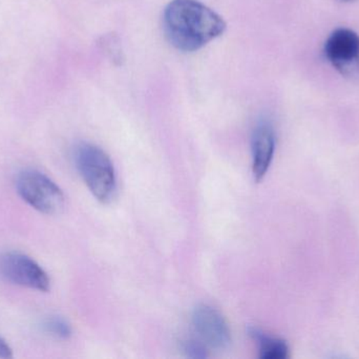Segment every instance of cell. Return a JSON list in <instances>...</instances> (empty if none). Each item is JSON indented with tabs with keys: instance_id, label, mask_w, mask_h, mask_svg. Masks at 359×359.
Instances as JSON below:
<instances>
[{
	"instance_id": "obj_1",
	"label": "cell",
	"mask_w": 359,
	"mask_h": 359,
	"mask_svg": "<svg viewBox=\"0 0 359 359\" xmlns=\"http://www.w3.org/2000/svg\"><path fill=\"white\" fill-rule=\"evenodd\" d=\"M163 27L175 48L182 52H196L223 35L226 22L198 0H172L164 10Z\"/></svg>"
},
{
	"instance_id": "obj_12",
	"label": "cell",
	"mask_w": 359,
	"mask_h": 359,
	"mask_svg": "<svg viewBox=\"0 0 359 359\" xmlns=\"http://www.w3.org/2000/svg\"><path fill=\"white\" fill-rule=\"evenodd\" d=\"M344 1H352V0H344Z\"/></svg>"
},
{
	"instance_id": "obj_11",
	"label": "cell",
	"mask_w": 359,
	"mask_h": 359,
	"mask_svg": "<svg viewBox=\"0 0 359 359\" xmlns=\"http://www.w3.org/2000/svg\"><path fill=\"white\" fill-rule=\"evenodd\" d=\"M12 349L6 341L0 337V358H12Z\"/></svg>"
},
{
	"instance_id": "obj_7",
	"label": "cell",
	"mask_w": 359,
	"mask_h": 359,
	"mask_svg": "<svg viewBox=\"0 0 359 359\" xmlns=\"http://www.w3.org/2000/svg\"><path fill=\"white\" fill-rule=\"evenodd\" d=\"M276 133L267 122L257 124L252 134V174L259 183L267 174L276 152Z\"/></svg>"
},
{
	"instance_id": "obj_6",
	"label": "cell",
	"mask_w": 359,
	"mask_h": 359,
	"mask_svg": "<svg viewBox=\"0 0 359 359\" xmlns=\"http://www.w3.org/2000/svg\"><path fill=\"white\" fill-rule=\"evenodd\" d=\"M192 324L201 341L212 349H225L231 341L229 327L225 318L210 306L201 305L194 309Z\"/></svg>"
},
{
	"instance_id": "obj_2",
	"label": "cell",
	"mask_w": 359,
	"mask_h": 359,
	"mask_svg": "<svg viewBox=\"0 0 359 359\" xmlns=\"http://www.w3.org/2000/svg\"><path fill=\"white\" fill-rule=\"evenodd\" d=\"M75 162L94 197L102 204L113 202L117 195L118 183L109 156L97 145L81 143L76 149Z\"/></svg>"
},
{
	"instance_id": "obj_9",
	"label": "cell",
	"mask_w": 359,
	"mask_h": 359,
	"mask_svg": "<svg viewBox=\"0 0 359 359\" xmlns=\"http://www.w3.org/2000/svg\"><path fill=\"white\" fill-rule=\"evenodd\" d=\"M42 328L44 332L59 339H67L72 335V328L69 322L58 316L46 318L42 324Z\"/></svg>"
},
{
	"instance_id": "obj_3",
	"label": "cell",
	"mask_w": 359,
	"mask_h": 359,
	"mask_svg": "<svg viewBox=\"0 0 359 359\" xmlns=\"http://www.w3.org/2000/svg\"><path fill=\"white\" fill-rule=\"evenodd\" d=\"M16 188L25 202L43 214H57L65 208V194L43 173L36 170L23 171L17 177Z\"/></svg>"
},
{
	"instance_id": "obj_10",
	"label": "cell",
	"mask_w": 359,
	"mask_h": 359,
	"mask_svg": "<svg viewBox=\"0 0 359 359\" xmlns=\"http://www.w3.org/2000/svg\"><path fill=\"white\" fill-rule=\"evenodd\" d=\"M207 346L204 343L194 341H186L183 344V351L188 358H205L208 356L206 351Z\"/></svg>"
},
{
	"instance_id": "obj_4",
	"label": "cell",
	"mask_w": 359,
	"mask_h": 359,
	"mask_svg": "<svg viewBox=\"0 0 359 359\" xmlns=\"http://www.w3.org/2000/svg\"><path fill=\"white\" fill-rule=\"evenodd\" d=\"M325 55L343 77L359 82V35L356 32L347 27L333 31L325 44Z\"/></svg>"
},
{
	"instance_id": "obj_5",
	"label": "cell",
	"mask_w": 359,
	"mask_h": 359,
	"mask_svg": "<svg viewBox=\"0 0 359 359\" xmlns=\"http://www.w3.org/2000/svg\"><path fill=\"white\" fill-rule=\"evenodd\" d=\"M0 276L17 286L48 292L50 282L48 274L31 257L17 252L0 255Z\"/></svg>"
},
{
	"instance_id": "obj_8",
	"label": "cell",
	"mask_w": 359,
	"mask_h": 359,
	"mask_svg": "<svg viewBox=\"0 0 359 359\" xmlns=\"http://www.w3.org/2000/svg\"><path fill=\"white\" fill-rule=\"evenodd\" d=\"M249 335L259 346V358L263 359H286L289 358V347L286 341L278 337L265 334L257 328L249 329Z\"/></svg>"
}]
</instances>
